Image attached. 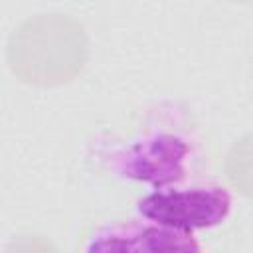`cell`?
Returning a JSON list of instances; mask_svg holds the SVG:
<instances>
[{
    "mask_svg": "<svg viewBox=\"0 0 253 253\" xmlns=\"http://www.w3.org/2000/svg\"><path fill=\"white\" fill-rule=\"evenodd\" d=\"M85 251H200L194 233H184L160 223H154L146 217L121 219L115 223H105L93 229L83 245Z\"/></svg>",
    "mask_w": 253,
    "mask_h": 253,
    "instance_id": "3",
    "label": "cell"
},
{
    "mask_svg": "<svg viewBox=\"0 0 253 253\" xmlns=\"http://www.w3.org/2000/svg\"><path fill=\"white\" fill-rule=\"evenodd\" d=\"M231 208L233 198L223 184L215 180H186L150 190L138 198L136 215L196 235L225 223Z\"/></svg>",
    "mask_w": 253,
    "mask_h": 253,
    "instance_id": "2",
    "label": "cell"
},
{
    "mask_svg": "<svg viewBox=\"0 0 253 253\" xmlns=\"http://www.w3.org/2000/svg\"><path fill=\"white\" fill-rule=\"evenodd\" d=\"M97 158L113 178L158 190L190 178L200 142L184 111L156 105L140 115L126 136L101 142Z\"/></svg>",
    "mask_w": 253,
    "mask_h": 253,
    "instance_id": "1",
    "label": "cell"
}]
</instances>
